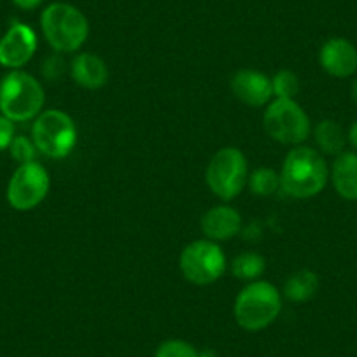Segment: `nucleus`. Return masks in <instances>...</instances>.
Wrapping results in <instances>:
<instances>
[{
	"instance_id": "1",
	"label": "nucleus",
	"mask_w": 357,
	"mask_h": 357,
	"mask_svg": "<svg viewBox=\"0 0 357 357\" xmlns=\"http://www.w3.org/2000/svg\"><path fill=\"white\" fill-rule=\"evenodd\" d=\"M279 174L280 190L296 200L317 197L329 181V168L324 156L307 146L293 147L284 158Z\"/></svg>"
},
{
	"instance_id": "2",
	"label": "nucleus",
	"mask_w": 357,
	"mask_h": 357,
	"mask_svg": "<svg viewBox=\"0 0 357 357\" xmlns=\"http://www.w3.org/2000/svg\"><path fill=\"white\" fill-rule=\"evenodd\" d=\"M40 30L46 43L58 54L75 53L89 36L84 13L67 2H53L40 15Z\"/></svg>"
},
{
	"instance_id": "3",
	"label": "nucleus",
	"mask_w": 357,
	"mask_h": 357,
	"mask_svg": "<svg viewBox=\"0 0 357 357\" xmlns=\"http://www.w3.org/2000/svg\"><path fill=\"white\" fill-rule=\"evenodd\" d=\"M282 310V293L266 280L249 282L235 298L233 315L245 331H261L272 326Z\"/></svg>"
},
{
	"instance_id": "4",
	"label": "nucleus",
	"mask_w": 357,
	"mask_h": 357,
	"mask_svg": "<svg viewBox=\"0 0 357 357\" xmlns=\"http://www.w3.org/2000/svg\"><path fill=\"white\" fill-rule=\"evenodd\" d=\"M44 88L32 74L11 70L0 81V114L15 123L36 119L44 111Z\"/></svg>"
},
{
	"instance_id": "5",
	"label": "nucleus",
	"mask_w": 357,
	"mask_h": 357,
	"mask_svg": "<svg viewBox=\"0 0 357 357\" xmlns=\"http://www.w3.org/2000/svg\"><path fill=\"white\" fill-rule=\"evenodd\" d=\"M249 181V163L238 147H221L211 158L205 170L208 190L222 202H231L245 190Z\"/></svg>"
},
{
	"instance_id": "6",
	"label": "nucleus",
	"mask_w": 357,
	"mask_h": 357,
	"mask_svg": "<svg viewBox=\"0 0 357 357\" xmlns=\"http://www.w3.org/2000/svg\"><path fill=\"white\" fill-rule=\"evenodd\" d=\"M32 140L40 154L51 160H63L77 144V126L67 112L47 109L33 119Z\"/></svg>"
},
{
	"instance_id": "7",
	"label": "nucleus",
	"mask_w": 357,
	"mask_h": 357,
	"mask_svg": "<svg viewBox=\"0 0 357 357\" xmlns=\"http://www.w3.org/2000/svg\"><path fill=\"white\" fill-rule=\"evenodd\" d=\"M266 135L282 146H303L312 133V123L296 100L273 98L263 116Z\"/></svg>"
},
{
	"instance_id": "8",
	"label": "nucleus",
	"mask_w": 357,
	"mask_h": 357,
	"mask_svg": "<svg viewBox=\"0 0 357 357\" xmlns=\"http://www.w3.org/2000/svg\"><path fill=\"white\" fill-rule=\"evenodd\" d=\"M225 252L221 245L212 240L200 238L188 243L178 256V270L193 286H211L218 282L226 272Z\"/></svg>"
},
{
	"instance_id": "9",
	"label": "nucleus",
	"mask_w": 357,
	"mask_h": 357,
	"mask_svg": "<svg viewBox=\"0 0 357 357\" xmlns=\"http://www.w3.org/2000/svg\"><path fill=\"white\" fill-rule=\"evenodd\" d=\"M50 190V172L39 161L20 165L9 178L8 202L15 211L29 212L46 200Z\"/></svg>"
},
{
	"instance_id": "10",
	"label": "nucleus",
	"mask_w": 357,
	"mask_h": 357,
	"mask_svg": "<svg viewBox=\"0 0 357 357\" xmlns=\"http://www.w3.org/2000/svg\"><path fill=\"white\" fill-rule=\"evenodd\" d=\"M37 33L25 23H13L0 39V65L9 70H22L37 51Z\"/></svg>"
},
{
	"instance_id": "11",
	"label": "nucleus",
	"mask_w": 357,
	"mask_h": 357,
	"mask_svg": "<svg viewBox=\"0 0 357 357\" xmlns=\"http://www.w3.org/2000/svg\"><path fill=\"white\" fill-rule=\"evenodd\" d=\"M229 88L235 98L249 107H263L273 98L272 77L254 68H242L229 81Z\"/></svg>"
},
{
	"instance_id": "12",
	"label": "nucleus",
	"mask_w": 357,
	"mask_h": 357,
	"mask_svg": "<svg viewBox=\"0 0 357 357\" xmlns=\"http://www.w3.org/2000/svg\"><path fill=\"white\" fill-rule=\"evenodd\" d=\"M319 61L326 74L345 79L357 70V47L343 37H333L322 44Z\"/></svg>"
},
{
	"instance_id": "13",
	"label": "nucleus",
	"mask_w": 357,
	"mask_h": 357,
	"mask_svg": "<svg viewBox=\"0 0 357 357\" xmlns=\"http://www.w3.org/2000/svg\"><path fill=\"white\" fill-rule=\"evenodd\" d=\"M205 238L212 242H228L242 231V215L231 205H215L200 219Z\"/></svg>"
},
{
	"instance_id": "14",
	"label": "nucleus",
	"mask_w": 357,
	"mask_h": 357,
	"mask_svg": "<svg viewBox=\"0 0 357 357\" xmlns=\"http://www.w3.org/2000/svg\"><path fill=\"white\" fill-rule=\"evenodd\" d=\"M70 75L84 89H100L109 82V67L98 54L79 53L70 63Z\"/></svg>"
},
{
	"instance_id": "15",
	"label": "nucleus",
	"mask_w": 357,
	"mask_h": 357,
	"mask_svg": "<svg viewBox=\"0 0 357 357\" xmlns=\"http://www.w3.org/2000/svg\"><path fill=\"white\" fill-rule=\"evenodd\" d=\"M333 188L343 200H357V153L343 151L333 163L331 172Z\"/></svg>"
},
{
	"instance_id": "16",
	"label": "nucleus",
	"mask_w": 357,
	"mask_h": 357,
	"mask_svg": "<svg viewBox=\"0 0 357 357\" xmlns=\"http://www.w3.org/2000/svg\"><path fill=\"white\" fill-rule=\"evenodd\" d=\"M319 287H321V280L317 273L308 268H301L286 279L282 296L293 303H305L319 293Z\"/></svg>"
},
{
	"instance_id": "17",
	"label": "nucleus",
	"mask_w": 357,
	"mask_h": 357,
	"mask_svg": "<svg viewBox=\"0 0 357 357\" xmlns=\"http://www.w3.org/2000/svg\"><path fill=\"white\" fill-rule=\"evenodd\" d=\"M312 133H314V140L319 147V153L328 154V156L342 154L345 151L347 142H349L345 130L335 119H322L312 130Z\"/></svg>"
},
{
	"instance_id": "18",
	"label": "nucleus",
	"mask_w": 357,
	"mask_h": 357,
	"mask_svg": "<svg viewBox=\"0 0 357 357\" xmlns=\"http://www.w3.org/2000/svg\"><path fill=\"white\" fill-rule=\"evenodd\" d=\"M264 270H266V259L261 254L252 252V250L238 254L231 261V273L236 279L243 280L247 284L254 282V280H259Z\"/></svg>"
},
{
	"instance_id": "19",
	"label": "nucleus",
	"mask_w": 357,
	"mask_h": 357,
	"mask_svg": "<svg viewBox=\"0 0 357 357\" xmlns=\"http://www.w3.org/2000/svg\"><path fill=\"white\" fill-rule=\"evenodd\" d=\"M247 186L252 191V195L261 198L272 197L280 190V174L270 167L256 168L249 174Z\"/></svg>"
},
{
	"instance_id": "20",
	"label": "nucleus",
	"mask_w": 357,
	"mask_h": 357,
	"mask_svg": "<svg viewBox=\"0 0 357 357\" xmlns=\"http://www.w3.org/2000/svg\"><path fill=\"white\" fill-rule=\"evenodd\" d=\"M301 84L298 75L294 74L293 70H287V68H282V70L277 72L272 77V91L273 98H282V100H294L300 93Z\"/></svg>"
},
{
	"instance_id": "21",
	"label": "nucleus",
	"mask_w": 357,
	"mask_h": 357,
	"mask_svg": "<svg viewBox=\"0 0 357 357\" xmlns=\"http://www.w3.org/2000/svg\"><path fill=\"white\" fill-rule=\"evenodd\" d=\"M9 153H11L13 160H15L16 163L25 165L36 161V156L39 151H37L32 139H29V137L25 135H18L15 137V140H13L11 146H9Z\"/></svg>"
},
{
	"instance_id": "22",
	"label": "nucleus",
	"mask_w": 357,
	"mask_h": 357,
	"mask_svg": "<svg viewBox=\"0 0 357 357\" xmlns=\"http://www.w3.org/2000/svg\"><path fill=\"white\" fill-rule=\"evenodd\" d=\"M154 357H202V354L184 340H167L158 347Z\"/></svg>"
},
{
	"instance_id": "23",
	"label": "nucleus",
	"mask_w": 357,
	"mask_h": 357,
	"mask_svg": "<svg viewBox=\"0 0 357 357\" xmlns=\"http://www.w3.org/2000/svg\"><path fill=\"white\" fill-rule=\"evenodd\" d=\"M15 121H11L9 118L0 114V151L9 149V146H11V142L15 140Z\"/></svg>"
},
{
	"instance_id": "24",
	"label": "nucleus",
	"mask_w": 357,
	"mask_h": 357,
	"mask_svg": "<svg viewBox=\"0 0 357 357\" xmlns=\"http://www.w3.org/2000/svg\"><path fill=\"white\" fill-rule=\"evenodd\" d=\"M65 63L61 61L60 56H51L47 58L46 63H44V75L47 79H58L65 70Z\"/></svg>"
},
{
	"instance_id": "25",
	"label": "nucleus",
	"mask_w": 357,
	"mask_h": 357,
	"mask_svg": "<svg viewBox=\"0 0 357 357\" xmlns=\"http://www.w3.org/2000/svg\"><path fill=\"white\" fill-rule=\"evenodd\" d=\"M13 4L18 9H23V11H33V9L39 8L44 0H11Z\"/></svg>"
},
{
	"instance_id": "26",
	"label": "nucleus",
	"mask_w": 357,
	"mask_h": 357,
	"mask_svg": "<svg viewBox=\"0 0 357 357\" xmlns=\"http://www.w3.org/2000/svg\"><path fill=\"white\" fill-rule=\"evenodd\" d=\"M347 140H349L350 146L357 151V121H354L352 126H350L349 133H347Z\"/></svg>"
},
{
	"instance_id": "27",
	"label": "nucleus",
	"mask_w": 357,
	"mask_h": 357,
	"mask_svg": "<svg viewBox=\"0 0 357 357\" xmlns=\"http://www.w3.org/2000/svg\"><path fill=\"white\" fill-rule=\"evenodd\" d=\"M350 95H352L354 104L357 105V79H356V81L352 82V88H350Z\"/></svg>"
}]
</instances>
